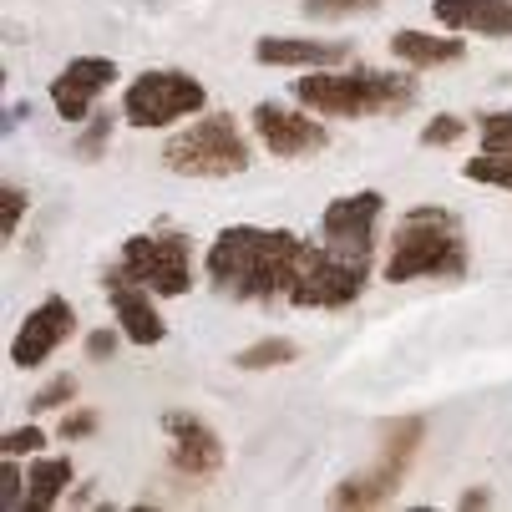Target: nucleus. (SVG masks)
I'll return each mask as SVG.
<instances>
[{
    "label": "nucleus",
    "instance_id": "nucleus-14",
    "mask_svg": "<svg viewBox=\"0 0 512 512\" xmlns=\"http://www.w3.org/2000/svg\"><path fill=\"white\" fill-rule=\"evenodd\" d=\"M163 431H168V442H173V467L193 482L213 477L218 467H224V442L213 436L208 421L188 416V411H168L163 416Z\"/></svg>",
    "mask_w": 512,
    "mask_h": 512
},
{
    "label": "nucleus",
    "instance_id": "nucleus-26",
    "mask_svg": "<svg viewBox=\"0 0 512 512\" xmlns=\"http://www.w3.org/2000/svg\"><path fill=\"white\" fill-rule=\"evenodd\" d=\"M0 507H26V472H21V457H6V467H0Z\"/></svg>",
    "mask_w": 512,
    "mask_h": 512
},
{
    "label": "nucleus",
    "instance_id": "nucleus-8",
    "mask_svg": "<svg viewBox=\"0 0 512 512\" xmlns=\"http://www.w3.org/2000/svg\"><path fill=\"white\" fill-rule=\"evenodd\" d=\"M416 442H421V421H401L386 436V452L376 457V467L340 482L330 492V507H381L386 497H396V487H401V477H406V467L416 457Z\"/></svg>",
    "mask_w": 512,
    "mask_h": 512
},
{
    "label": "nucleus",
    "instance_id": "nucleus-23",
    "mask_svg": "<svg viewBox=\"0 0 512 512\" xmlns=\"http://www.w3.org/2000/svg\"><path fill=\"white\" fill-rule=\"evenodd\" d=\"M462 137H467V122L452 117V112H442L436 122L421 127V148H452V142H462Z\"/></svg>",
    "mask_w": 512,
    "mask_h": 512
},
{
    "label": "nucleus",
    "instance_id": "nucleus-13",
    "mask_svg": "<svg viewBox=\"0 0 512 512\" xmlns=\"http://www.w3.org/2000/svg\"><path fill=\"white\" fill-rule=\"evenodd\" d=\"M381 208H386V198H381L376 188H360V193L335 198V203L320 213V239H325V244H340V249H376Z\"/></svg>",
    "mask_w": 512,
    "mask_h": 512
},
{
    "label": "nucleus",
    "instance_id": "nucleus-6",
    "mask_svg": "<svg viewBox=\"0 0 512 512\" xmlns=\"http://www.w3.org/2000/svg\"><path fill=\"white\" fill-rule=\"evenodd\" d=\"M208 107V92L198 77H188V71H142V77L127 82L122 92V122L127 127H142V132H153V127H173L183 117H198Z\"/></svg>",
    "mask_w": 512,
    "mask_h": 512
},
{
    "label": "nucleus",
    "instance_id": "nucleus-3",
    "mask_svg": "<svg viewBox=\"0 0 512 512\" xmlns=\"http://www.w3.org/2000/svg\"><path fill=\"white\" fill-rule=\"evenodd\" d=\"M467 269V239L457 213L421 203L411 213H401L391 254H386V279L391 284H411V279H442V274H462Z\"/></svg>",
    "mask_w": 512,
    "mask_h": 512
},
{
    "label": "nucleus",
    "instance_id": "nucleus-30",
    "mask_svg": "<svg viewBox=\"0 0 512 512\" xmlns=\"http://www.w3.org/2000/svg\"><path fill=\"white\" fill-rule=\"evenodd\" d=\"M87 355H92V360L117 355V330H92V335H87Z\"/></svg>",
    "mask_w": 512,
    "mask_h": 512
},
{
    "label": "nucleus",
    "instance_id": "nucleus-9",
    "mask_svg": "<svg viewBox=\"0 0 512 512\" xmlns=\"http://www.w3.org/2000/svg\"><path fill=\"white\" fill-rule=\"evenodd\" d=\"M254 137L264 142L274 158H284V163L315 158L325 142H330L325 122H320L310 107L295 112V107H279V102H259V107H254Z\"/></svg>",
    "mask_w": 512,
    "mask_h": 512
},
{
    "label": "nucleus",
    "instance_id": "nucleus-7",
    "mask_svg": "<svg viewBox=\"0 0 512 512\" xmlns=\"http://www.w3.org/2000/svg\"><path fill=\"white\" fill-rule=\"evenodd\" d=\"M122 269L148 284L153 295L163 300H178L193 289V244L173 229H158V234H132L122 244Z\"/></svg>",
    "mask_w": 512,
    "mask_h": 512
},
{
    "label": "nucleus",
    "instance_id": "nucleus-28",
    "mask_svg": "<svg viewBox=\"0 0 512 512\" xmlns=\"http://www.w3.org/2000/svg\"><path fill=\"white\" fill-rule=\"evenodd\" d=\"M21 213H26V193L16 183H6V193H0V234H6V239H16Z\"/></svg>",
    "mask_w": 512,
    "mask_h": 512
},
{
    "label": "nucleus",
    "instance_id": "nucleus-27",
    "mask_svg": "<svg viewBox=\"0 0 512 512\" xmlns=\"http://www.w3.org/2000/svg\"><path fill=\"white\" fill-rule=\"evenodd\" d=\"M87 122H92V127H87V132L77 137V153H82V158H102L107 137H112V117H107V112H92Z\"/></svg>",
    "mask_w": 512,
    "mask_h": 512
},
{
    "label": "nucleus",
    "instance_id": "nucleus-16",
    "mask_svg": "<svg viewBox=\"0 0 512 512\" xmlns=\"http://www.w3.org/2000/svg\"><path fill=\"white\" fill-rule=\"evenodd\" d=\"M254 56L264 66H300V71H315V66H340L350 56L345 41H310V36H264L254 41Z\"/></svg>",
    "mask_w": 512,
    "mask_h": 512
},
{
    "label": "nucleus",
    "instance_id": "nucleus-15",
    "mask_svg": "<svg viewBox=\"0 0 512 512\" xmlns=\"http://www.w3.org/2000/svg\"><path fill=\"white\" fill-rule=\"evenodd\" d=\"M431 16L436 26L447 31H477V36H492V41H507L512 36V0H431Z\"/></svg>",
    "mask_w": 512,
    "mask_h": 512
},
{
    "label": "nucleus",
    "instance_id": "nucleus-11",
    "mask_svg": "<svg viewBox=\"0 0 512 512\" xmlns=\"http://www.w3.org/2000/svg\"><path fill=\"white\" fill-rule=\"evenodd\" d=\"M71 330H77V310H71V300H61V295L41 300V305L21 320V330H16V340H11V365H16V371L46 365V360L71 340Z\"/></svg>",
    "mask_w": 512,
    "mask_h": 512
},
{
    "label": "nucleus",
    "instance_id": "nucleus-12",
    "mask_svg": "<svg viewBox=\"0 0 512 512\" xmlns=\"http://www.w3.org/2000/svg\"><path fill=\"white\" fill-rule=\"evenodd\" d=\"M102 289H107V305H112V315H117V325H122V340H132V345H158V340L168 335V325H163V315H158V305H153V289L137 284L122 264L107 269Z\"/></svg>",
    "mask_w": 512,
    "mask_h": 512
},
{
    "label": "nucleus",
    "instance_id": "nucleus-5",
    "mask_svg": "<svg viewBox=\"0 0 512 512\" xmlns=\"http://www.w3.org/2000/svg\"><path fill=\"white\" fill-rule=\"evenodd\" d=\"M163 163L183 178H234L249 168V137L239 132L234 117L213 112V117H198L193 127H183L178 137H168Z\"/></svg>",
    "mask_w": 512,
    "mask_h": 512
},
{
    "label": "nucleus",
    "instance_id": "nucleus-24",
    "mask_svg": "<svg viewBox=\"0 0 512 512\" xmlns=\"http://www.w3.org/2000/svg\"><path fill=\"white\" fill-rule=\"evenodd\" d=\"M77 401V381L71 376H56V381H46L36 396H31V411L41 416V411H61V406H71Z\"/></svg>",
    "mask_w": 512,
    "mask_h": 512
},
{
    "label": "nucleus",
    "instance_id": "nucleus-2",
    "mask_svg": "<svg viewBox=\"0 0 512 512\" xmlns=\"http://www.w3.org/2000/svg\"><path fill=\"white\" fill-rule=\"evenodd\" d=\"M295 102L310 107L315 117H396L416 102V77H396V71L376 66L355 71L315 66L295 82Z\"/></svg>",
    "mask_w": 512,
    "mask_h": 512
},
{
    "label": "nucleus",
    "instance_id": "nucleus-17",
    "mask_svg": "<svg viewBox=\"0 0 512 512\" xmlns=\"http://www.w3.org/2000/svg\"><path fill=\"white\" fill-rule=\"evenodd\" d=\"M391 56H401L406 66L426 71V66H452L467 56V41H457V31L431 36V31H396L391 36Z\"/></svg>",
    "mask_w": 512,
    "mask_h": 512
},
{
    "label": "nucleus",
    "instance_id": "nucleus-21",
    "mask_svg": "<svg viewBox=\"0 0 512 512\" xmlns=\"http://www.w3.org/2000/svg\"><path fill=\"white\" fill-rule=\"evenodd\" d=\"M310 21H345V16H371L381 11V0H305L300 6Z\"/></svg>",
    "mask_w": 512,
    "mask_h": 512
},
{
    "label": "nucleus",
    "instance_id": "nucleus-25",
    "mask_svg": "<svg viewBox=\"0 0 512 512\" xmlns=\"http://www.w3.org/2000/svg\"><path fill=\"white\" fill-rule=\"evenodd\" d=\"M46 447V431L41 426H16L0 436V457H36Z\"/></svg>",
    "mask_w": 512,
    "mask_h": 512
},
{
    "label": "nucleus",
    "instance_id": "nucleus-29",
    "mask_svg": "<svg viewBox=\"0 0 512 512\" xmlns=\"http://www.w3.org/2000/svg\"><path fill=\"white\" fill-rule=\"evenodd\" d=\"M92 431H97V411H66V421H61L66 442H82V436H92Z\"/></svg>",
    "mask_w": 512,
    "mask_h": 512
},
{
    "label": "nucleus",
    "instance_id": "nucleus-18",
    "mask_svg": "<svg viewBox=\"0 0 512 512\" xmlns=\"http://www.w3.org/2000/svg\"><path fill=\"white\" fill-rule=\"evenodd\" d=\"M71 462L66 457H31V472H26V512H46V507H56L61 497H66V487H71Z\"/></svg>",
    "mask_w": 512,
    "mask_h": 512
},
{
    "label": "nucleus",
    "instance_id": "nucleus-10",
    "mask_svg": "<svg viewBox=\"0 0 512 512\" xmlns=\"http://www.w3.org/2000/svg\"><path fill=\"white\" fill-rule=\"evenodd\" d=\"M117 82V61L112 56H71L61 71H56V82H51V107L61 122H87L97 97Z\"/></svg>",
    "mask_w": 512,
    "mask_h": 512
},
{
    "label": "nucleus",
    "instance_id": "nucleus-1",
    "mask_svg": "<svg viewBox=\"0 0 512 512\" xmlns=\"http://www.w3.org/2000/svg\"><path fill=\"white\" fill-rule=\"evenodd\" d=\"M305 249L310 244L289 229L234 224V229H218V239L208 244V279L234 300H274L289 295Z\"/></svg>",
    "mask_w": 512,
    "mask_h": 512
},
{
    "label": "nucleus",
    "instance_id": "nucleus-4",
    "mask_svg": "<svg viewBox=\"0 0 512 512\" xmlns=\"http://www.w3.org/2000/svg\"><path fill=\"white\" fill-rule=\"evenodd\" d=\"M365 284H371V249L310 244L284 300L300 310H345L365 295Z\"/></svg>",
    "mask_w": 512,
    "mask_h": 512
},
{
    "label": "nucleus",
    "instance_id": "nucleus-19",
    "mask_svg": "<svg viewBox=\"0 0 512 512\" xmlns=\"http://www.w3.org/2000/svg\"><path fill=\"white\" fill-rule=\"evenodd\" d=\"M300 355V345L295 340H284V335H269V340H259V345H249V350H239V371H274V365H289Z\"/></svg>",
    "mask_w": 512,
    "mask_h": 512
},
{
    "label": "nucleus",
    "instance_id": "nucleus-22",
    "mask_svg": "<svg viewBox=\"0 0 512 512\" xmlns=\"http://www.w3.org/2000/svg\"><path fill=\"white\" fill-rule=\"evenodd\" d=\"M477 137H482V153H512V107L487 112L477 122Z\"/></svg>",
    "mask_w": 512,
    "mask_h": 512
},
{
    "label": "nucleus",
    "instance_id": "nucleus-20",
    "mask_svg": "<svg viewBox=\"0 0 512 512\" xmlns=\"http://www.w3.org/2000/svg\"><path fill=\"white\" fill-rule=\"evenodd\" d=\"M462 178L472 183H487V188H507L512 193V153H482L462 168Z\"/></svg>",
    "mask_w": 512,
    "mask_h": 512
}]
</instances>
